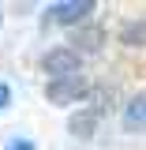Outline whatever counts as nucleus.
<instances>
[{
    "instance_id": "f257e3e1",
    "label": "nucleus",
    "mask_w": 146,
    "mask_h": 150,
    "mask_svg": "<svg viewBox=\"0 0 146 150\" xmlns=\"http://www.w3.org/2000/svg\"><path fill=\"white\" fill-rule=\"evenodd\" d=\"M83 94H86V79L83 75H68V79H53L49 90H45V98L53 105H75Z\"/></svg>"
},
{
    "instance_id": "f03ea898",
    "label": "nucleus",
    "mask_w": 146,
    "mask_h": 150,
    "mask_svg": "<svg viewBox=\"0 0 146 150\" xmlns=\"http://www.w3.org/2000/svg\"><path fill=\"white\" fill-rule=\"evenodd\" d=\"M41 68H45V75H53V79L79 75V53L75 49H53V53H45Z\"/></svg>"
},
{
    "instance_id": "7ed1b4c3",
    "label": "nucleus",
    "mask_w": 146,
    "mask_h": 150,
    "mask_svg": "<svg viewBox=\"0 0 146 150\" xmlns=\"http://www.w3.org/2000/svg\"><path fill=\"white\" fill-rule=\"evenodd\" d=\"M94 8H97L94 0H68V4H53V8H49V19L71 26V23H83L86 15H94Z\"/></svg>"
},
{
    "instance_id": "20e7f679",
    "label": "nucleus",
    "mask_w": 146,
    "mask_h": 150,
    "mask_svg": "<svg viewBox=\"0 0 146 150\" xmlns=\"http://www.w3.org/2000/svg\"><path fill=\"white\" fill-rule=\"evenodd\" d=\"M124 120H128V128H146V94H135L128 101Z\"/></svg>"
},
{
    "instance_id": "39448f33",
    "label": "nucleus",
    "mask_w": 146,
    "mask_h": 150,
    "mask_svg": "<svg viewBox=\"0 0 146 150\" xmlns=\"http://www.w3.org/2000/svg\"><path fill=\"white\" fill-rule=\"evenodd\" d=\"M101 41H105V34H101L97 26H90V30H79V34L71 38V45H79V49H101Z\"/></svg>"
},
{
    "instance_id": "423d86ee",
    "label": "nucleus",
    "mask_w": 146,
    "mask_h": 150,
    "mask_svg": "<svg viewBox=\"0 0 146 150\" xmlns=\"http://www.w3.org/2000/svg\"><path fill=\"white\" fill-rule=\"evenodd\" d=\"M97 112H105V109H90V112H83V116H75V120H71V131H75V135H90Z\"/></svg>"
},
{
    "instance_id": "0eeeda50",
    "label": "nucleus",
    "mask_w": 146,
    "mask_h": 150,
    "mask_svg": "<svg viewBox=\"0 0 146 150\" xmlns=\"http://www.w3.org/2000/svg\"><path fill=\"white\" fill-rule=\"evenodd\" d=\"M124 41H128V45H146V23L128 26V30H124Z\"/></svg>"
},
{
    "instance_id": "6e6552de",
    "label": "nucleus",
    "mask_w": 146,
    "mask_h": 150,
    "mask_svg": "<svg viewBox=\"0 0 146 150\" xmlns=\"http://www.w3.org/2000/svg\"><path fill=\"white\" fill-rule=\"evenodd\" d=\"M8 150H34L30 143H15V146H8Z\"/></svg>"
},
{
    "instance_id": "1a4fd4ad",
    "label": "nucleus",
    "mask_w": 146,
    "mask_h": 150,
    "mask_svg": "<svg viewBox=\"0 0 146 150\" xmlns=\"http://www.w3.org/2000/svg\"><path fill=\"white\" fill-rule=\"evenodd\" d=\"M4 101H8V86H0V105H4Z\"/></svg>"
}]
</instances>
